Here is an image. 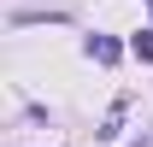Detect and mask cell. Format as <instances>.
Here are the masks:
<instances>
[{
	"mask_svg": "<svg viewBox=\"0 0 153 147\" xmlns=\"http://www.w3.org/2000/svg\"><path fill=\"white\" fill-rule=\"evenodd\" d=\"M118 53H124V47H118L112 36H88V59H100V65H118Z\"/></svg>",
	"mask_w": 153,
	"mask_h": 147,
	"instance_id": "6da1fadb",
	"label": "cell"
},
{
	"mask_svg": "<svg viewBox=\"0 0 153 147\" xmlns=\"http://www.w3.org/2000/svg\"><path fill=\"white\" fill-rule=\"evenodd\" d=\"M130 53L141 59V65H147V59H153V30H141V36H130Z\"/></svg>",
	"mask_w": 153,
	"mask_h": 147,
	"instance_id": "7a4b0ae2",
	"label": "cell"
},
{
	"mask_svg": "<svg viewBox=\"0 0 153 147\" xmlns=\"http://www.w3.org/2000/svg\"><path fill=\"white\" fill-rule=\"evenodd\" d=\"M135 147H153V141H135Z\"/></svg>",
	"mask_w": 153,
	"mask_h": 147,
	"instance_id": "3957f363",
	"label": "cell"
},
{
	"mask_svg": "<svg viewBox=\"0 0 153 147\" xmlns=\"http://www.w3.org/2000/svg\"><path fill=\"white\" fill-rule=\"evenodd\" d=\"M147 6H153V0H147Z\"/></svg>",
	"mask_w": 153,
	"mask_h": 147,
	"instance_id": "277c9868",
	"label": "cell"
}]
</instances>
